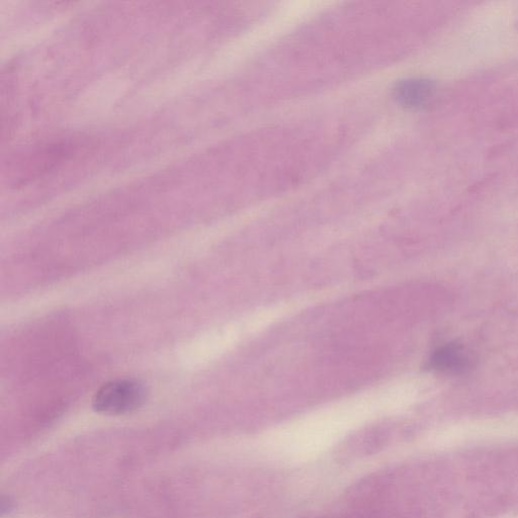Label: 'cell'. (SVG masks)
Instances as JSON below:
<instances>
[{
  "label": "cell",
  "instance_id": "2",
  "mask_svg": "<svg viewBox=\"0 0 518 518\" xmlns=\"http://www.w3.org/2000/svg\"><path fill=\"white\" fill-rule=\"evenodd\" d=\"M437 94V84L430 79L414 77L399 81L394 89L395 99L405 108L418 110L426 107Z\"/></svg>",
  "mask_w": 518,
  "mask_h": 518
},
{
  "label": "cell",
  "instance_id": "3",
  "mask_svg": "<svg viewBox=\"0 0 518 518\" xmlns=\"http://www.w3.org/2000/svg\"><path fill=\"white\" fill-rule=\"evenodd\" d=\"M470 357L462 344L451 342L438 349L428 362V369L442 374L459 375L470 367Z\"/></svg>",
  "mask_w": 518,
  "mask_h": 518
},
{
  "label": "cell",
  "instance_id": "1",
  "mask_svg": "<svg viewBox=\"0 0 518 518\" xmlns=\"http://www.w3.org/2000/svg\"><path fill=\"white\" fill-rule=\"evenodd\" d=\"M147 391L138 380L119 379L105 384L93 399L94 409L106 415H123L139 409Z\"/></svg>",
  "mask_w": 518,
  "mask_h": 518
}]
</instances>
